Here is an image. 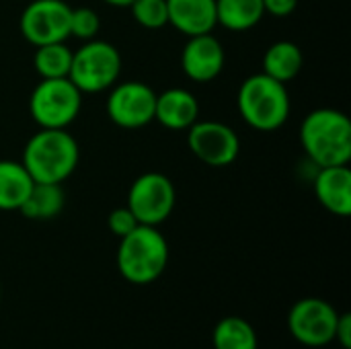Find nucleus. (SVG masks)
<instances>
[{
  "instance_id": "obj_1",
  "label": "nucleus",
  "mask_w": 351,
  "mask_h": 349,
  "mask_svg": "<svg viewBox=\"0 0 351 349\" xmlns=\"http://www.w3.org/2000/svg\"><path fill=\"white\" fill-rule=\"evenodd\" d=\"M300 144L317 169L348 165L351 160L350 117L331 107L311 111L300 125Z\"/></svg>"
},
{
  "instance_id": "obj_2",
  "label": "nucleus",
  "mask_w": 351,
  "mask_h": 349,
  "mask_svg": "<svg viewBox=\"0 0 351 349\" xmlns=\"http://www.w3.org/2000/svg\"><path fill=\"white\" fill-rule=\"evenodd\" d=\"M78 142L66 130L33 134L23 150V167L35 183H64L78 167Z\"/></svg>"
},
{
  "instance_id": "obj_3",
  "label": "nucleus",
  "mask_w": 351,
  "mask_h": 349,
  "mask_svg": "<svg viewBox=\"0 0 351 349\" xmlns=\"http://www.w3.org/2000/svg\"><path fill=\"white\" fill-rule=\"evenodd\" d=\"M169 265V243L156 226L140 224L119 239L117 269L123 280L136 286L156 282Z\"/></svg>"
},
{
  "instance_id": "obj_4",
  "label": "nucleus",
  "mask_w": 351,
  "mask_h": 349,
  "mask_svg": "<svg viewBox=\"0 0 351 349\" xmlns=\"http://www.w3.org/2000/svg\"><path fill=\"white\" fill-rule=\"evenodd\" d=\"M237 107L249 128L257 132H274L290 117V93L284 82L259 72L241 84Z\"/></svg>"
},
{
  "instance_id": "obj_5",
  "label": "nucleus",
  "mask_w": 351,
  "mask_h": 349,
  "mask_svg": "<svg viewBox=\"0 0 351 349\" xmlns=\"http://www.w3.org/2000/svg\"><path fill=\"white\" fill-rule=\"evenodd\" d=\"M80 107L82 93L70 78H41L29 97V113L43 130H66Z\"/></svg>"
},
{
  "instance_id": "obj_6",
  "label": "nucleus",
  "mask_w": 351,
  "mask_h": 349,
  "mask_svg": "<svg viewBox=\"0 0 351 349\" xmlns=\"http://www.w3.org/2000/svg\"><path fill=\"white\" fill-rule=\"evenodd\" d=\"M121 74V53L117 47L103 39L84 41L72 53V66L68 78L80 93H103L109 91Z\"/></svg>"
},
{
  "instance_id": "obj_7",
  "label": "nucleus",
  "mask_w": 351,
  "mask_h": 349,
  "mask_svg": "<svg viewBox=\"0 0 351 349\" xmlns=\"http://www.w3.org/2000/svg\"><path fill=\"white\" fill-rule=\"evenodd\" d=\"M177 191L173 181L162 173H142L134 179L128 191V208L140 224L158 226L175 210Z\"/></svg>"
},
{
  "instance_id": "obj_8",
  "label": "nucleus",
  "mask_w": 351,
  "mask_h": 349,
  "mask_svg": "<svg viewBox=\"0 0 351 349\" xmlns=\"http://www.w3.org/2000/svg\"><path fill=\"white\" fill-rule=\"evenodd\" d=\"M339 313L323 298H302L288 315L292 337L306 348H325L335 341Z\"/></svg>"
},
{
  "instance_id": "obj_9",
  "label": "nucleus",
  "mask_w": 351,
  "mask_h": 349,
  "mask_svg": "<svg viewBox=\"0 0 351 349\" xmlns=\"http://www.w3.org/2000/svg\"><path fill=\"white\" fill-rule=\"evenodd\" d=\"M72 6L64 0H31L19 19L21 35L35 47L70 37Z\"/></svg>"
},
{
  "instance_id": "obj_10",
  "label": "nucleus",
  "mask_w": 351,
  "mask_h": 349,
  "mask_svg": "<svg viewBox=\"0 0 351 349\" xmlns=\"http://www.w3.org/2000/svg\"><path fill=\"white\" fill-rule=\"evenodd\" d=\"M156 93L140 80L115 82L107 97L109 119L123 130H138L154 121Z\"/></svg>"
},
{
  "instance_id": "obj_11",
  "label": "nucleus",
  "mask_w": 351,
  "mask_h": 349,
  "mask_svg": "<svg viewBox=\"0 0 351 349\" xmlns=\"http://www.w3.org/2000/svg\"><path fill=\"white\" fill-rule=\"evenodd\" d=\"M187 144L197 160L214 169L232 165L241 152V140L237 132L230 125L214 119H197L187 130Z\"/></svg>"
},
{
  "instance_id": "obj_12",
  "label": "nucleus",
  "mask_w": 351,
  "mask_h": 349,
  "mask_svg": "<svg viewBox=\"0 0 351 349\" xmlns=\"http://www.w3.org/2000/svg\"><path fill=\"white\" fill-rule=\"evenodd\" d=\"M224 45L212 33L187 37L181 51V68L193 82H210L224 70Z\"/></svg>"
},
{
  "instance_id": "obj_13",
  "label": "nucleus",
  "mask_w": 351,
  "mask_h": 349,
  "mask_svg": "<svg viewBox=\"0 0 351 349\" xmlns=\"http://www.w3.org/2000/svg\"><path fill=\"white\" fill-rule=\"evenodd\" d=\"M315 195L319 204L341 218L351 214V171L348 165L339 167H319L313 181Z\"/></svg>"
},
{
  "instance_id": "obj_14",
  "label": "nucleus",
  "mask_w": 351,
  "mask_h": 349,
  "mask_svg": "<svg viewBox=\"0 0 351 349\" xmlns=\"http://www.w3.org/2000/svg\"><path fill=\"white\" fill-rule=\"evenodd\" d=\"M154 119L175 132L189 130L199 119V103L187 88H169L156 95Z\"/></svg>"
},
{
  "instance_id": "obj_15",
  "label": "nucleus",
  "mask_w": 351,
  "mask_h": 349,
  "mask_svg": "<svg viewBox=\"0 0 351 349\" xmlns=\"http://www.w3.org/2000/svg\"><path fill=\"white\" fill-rule=\"evenodd\" d=\"M169 25L193 37L212 33L216 23V0H167Z\"/></svg>"
},
{
  "instance_id": "obj_16",
  "label": "nucleus",
  "mask_w": 351,
  "mask_h": 349,
  "mask_svg": "<svg viewBox=\"0 0 351 349\" xmlns=\"http://www.w3.org/2000/svg\"><path fill=\"white\" fill-rule=\"evenodd\" d=\"M304 66V53L294 41H276L271 43L261 60V72L276 78L278 82H290L294 80Z\"/></svg>"
},
{
  "instance_id": "obj_17",
  "label": "nucleus",
  "mask_w": 351,
  "mask_h": 349,
  "mask_svg": "<svg viewBox=\"0 0 351 349\" xmlns=\"http://www.w3.org/2000/svg\"><path fill=\"white\" fill-rule=\"evenodd\" d=\"M66 195L62 183H33L19 212L29 220H51L62 214Z\"/></svg>"
},
{
  "instance_id": "obj_18",
  "label": "nucleus",
  "mask_w": 351,
  "mask_h": 349,
  "mask_svg": "<svg viewBox=\"0 0 351 349\" xmlns=\"http://www.w3.org/2000/svg\"><path fill=\"white\" fill-rule=\"evenodd\" d=\"M33 179L23 167V163L16 160H0V210L2 212H14L23 206L27 200Z\"/></svg>"
},
{
  "instance_id": "obj_19",
  "label": "nucleus",
  "mask_w": 351,
  "mask_h": 349,
  "mask_svg": "<svg viewBox=\"0 0 351 349\" xmlns=\"http://www.w3.org/2000/svg\"><path fill=\"white\" fill-rule=\"evenodd\" d=\"M263 16L261 0H216V23L228 31H249Z\"/></svg>"
},
{
  "instance_id": "obj_20",
  "label": "nucleus",
  "mask_w": 351,
  "mask_h": 349,
  "mask_svg": "<svg viewBox=\"0 0 351 349\" xmlns=\"http://www.w3.org/2000/svg\"><path fill=\"white\" fill-rule=\"evenodd\" d=\"M214 349H257V333L253 325L241 317H226L218 321L212 333Z\"/></svg>"
},
{
  "instance_id": "obj_21",
  "label": "nucleus",
  "mask_w": 351,
  "mask_h": 349,
  "mask_svg": "<svg viewBox=\"0 0 351 349\" xmlns=\"http://www.w3.org/2000/svg\"><path fill=\"white\" fill-rule=\"evenodd\" d=\"M72 49L66 41L45 43L35 47L33 68L41 78H68L72 66Z\"/></svg>"
},
{
  "instance_id": "obj_22",
  "label": "nucleus",
  "mask_w": 351,
  "mask_h": 349,
  "mask_svg": "<svg viewBox=\"0 0 351 349\" xmlns=\"http://www.w3.org/2000/svg\"><path fill=\"white\" fill-rule=\"evenodd\" d=\"M134 14V21L144 29H160L169 25L167 0H134L128 6Z\"/></svg>"
},
{
  "instance_id": "obj_23",
  "label": "nucleus",
  "mask_w": 351,
  "mask_h": 349,
  "mask_svg": "<svg viewBox=\"0 0 351 349\" xmlns=\"http://www.w3.org/2000/svg\"><path fill=\"white\" fill-rule=\"evenodd\" d=\"M99 31H101V19L93 8H88V6L72 8V12H70V37L74 35L76 39L90 41V39H97Z\"/></svg>"
},
{
  "instance_id": "obj_24",
  "label": "nucleus",
  "mask_w": 351,
  "mask_h": 349,
  "mask_svg": "<svg viewBox=\"0 0 351 349\" xmlns=\"http://www.w3.org/2000/svg\"><path fill=\"white\" fill-rule=\"evenodd\" d=\"M107 226L109 230L117 237V239H123L125 234H130L136 226H140V222L136 220V216L132 214V210L128 206L123 208H115L109 218H107Z\"/></svg>"
},
{
  "instance_id": "obj_25",
  "label": "nucleus",
  "mask_w": 351,
  "mask_h": 349,
  "mask_svg": "<svg viewBox=\"0 0 351 349\" xmlns=\"http://www.w3.org/2000/svg\"><path fill=\"white\" fill-rule=\"evenodd\" d=\"M261 2H263L265 14H271V16H278V19L290 16L298 6V0H261Z\"/></svg>"
},
{
  "instance_id": "obj_26",
  "label": "nucleus",
  "mask_w": 351,
  "mask_h": 349,
  "mask_svg": "<svg viewBox=\"0 0 351 349\" xmlns=\"http://www.w3.org/2000/svg\"><path fill=\"white\" fill-rule=\"evenodd\" d=\"M335 341H339L343 349H351V315L350 313L339 315L337 329H335Z\"/></svg>"
},
{
  "instance_id": "obj_27",
  "label": "nucleus",
  "mask_w": 351,
  "mask_h": 349,
  "mask_svg": "<svg viewBox=\"0 0 351 349\" xmlns=\"http://www.w3.org/2000/svg\"><path fill=\"white\" fill-rule=\"evenodd\" d=\"M103 2H107L109 6H115V8H128L134 0H103Z\"/></svg>"
}]
</instances>
